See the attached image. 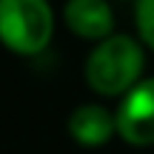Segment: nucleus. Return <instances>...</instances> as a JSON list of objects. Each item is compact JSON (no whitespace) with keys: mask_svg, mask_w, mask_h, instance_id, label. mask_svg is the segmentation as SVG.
Wrapping results in <instances>:
<instances>
[{"mask_svg":"<svg viewBox=\"0 0 154 154\" xmlns=\"http://www.w3.org/2000/svg\"><path fill=\"white\" fill-rule=\"evenodd\" d=\"M146 72V43L131 34H111L94 43L83 63L86 86L100 97H123L128 88L143 80Z\"/></svg>","mask_w":154,"mask_h":154,"instance_id":"1","label":"nucleus"},{"mask_svg":"<svg viewBox=\"0 0 154 154\" xmlns=\"http://www.w3.org/2000/svg\"><path fill=\"white\" fill-rule=\"evenodd\" d=\"M54 37L49 0H0V46L17 57H37Z\"/></svg>","mask_w":154,"mask_h":154,"instance_id":"2","label":"nucleus"},{"mask_svg":"<svg viewBox=\"0 0 154 154\" xmlns=\"http://www.w3.org/2000/svg\"><path fill=\"white\" fill-rule=\"evenodd\" d=\"M117 137L134 149L154 146V74L128 88L114 109Z\"/></svg>","mask_w":154,"mask_h":154,"instance_id":"3","label":"nucleus"},{"mask_svg":"<svg viewBox=\"0 0 154 154\" xmlns=\"http://www.w3.org/2000/svg\"><path fill=\"white\" fill-rule=\"evenodd\" d=\"M63 23L80 40H100L114 34V9L109 0H66L63 3Z\"/></svg>","mask_w":154,"mask_h":154,"instance_id":"4","label":"nucleus"},{"mask_svg":"<svg viewBox=\"0 0 154 154\" xmlns=\"http://www.w3.org/2000/svg\"><path fill=\"white\" fill-rule=\"evenodd\" d=\"M66 128L80 149H103L117 137V117L100 103H83L69 114Z\"/></svg>","mask_w":154,"mask_h":154,"instance_id":"5","label":"nucleus"},{"mask_svg":"<svg viewBox=\"0 0 154 154\" xmlns=\"http://www.w3.org/2000/svg\"><path fill=\"white\" fill-rule=\"evenodd\" d=\"M134 26H137V37L146 43V49L154 51V0L134 3Z\"/></svg>","mask_w":154,"mask_h":154,"instance_id":"6","label":"nucleus"}]
</instances>
